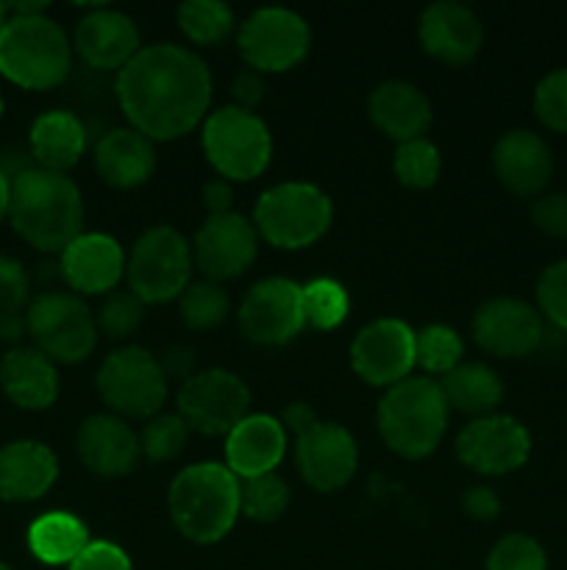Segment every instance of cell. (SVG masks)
Returning a JSON list of instances; mask_svg holds the SVG:
<instances>
[{"mask_svg": "<svg viewBox=\"0 0 567 570\" xmlns=\"http://www.w3.org/2000/svg\"><path fill=\"white\" fill-rule=\"evenodd\" d=\"M448 415L450 410L437 379L409 376L389 387L378 401V434L392 454L422 460L442 443Z\"/></svg>", "mask_w": 567, "mask_h": 570, "instance_id": "obj_4", "label": "cell"}, {"mask_svg": "<svg viewBox=\"0 0 567 570\" xmlns=\"http://www.w3.org/2000/svg\"><path fill=\"white\" fill-rule=\"evenodd\" d=\"M83 150H87V126L76 111H44L28 131V154L42 170L67 176V170L81 161Z\"/></svg>", "mask_w": 567, "mask_h": 570, "instance_id": "obj_29", "label": "cell"}, {"mask_svg": "<svg viewBox=\"0 0 567 570\" xmlns=\"http://www.w3.org/2000/svg\"><path fill=\"white\" fill-rule=\"evenodd\" d=\"M115 95L133 131L150 142H170L209 117L211 76L195 50L159 42L139 50L117 72Z\"/></svg>", "mask_w": 567, "mask_h": 570, "instance_id": "obj_1", "label": "cell"}, {"mask_svg": "<svg viewBox=\"0 0 567 570\" xmlns=\"http://www.w3.org/2000/svg\"><path fill=\"white\" fill-rule=\"evenodd\" d=\"M531 220L543 234L567 239V193H545L531 204Z\"/></svg>", "mask_w": 567, "mask_h": 570, "instance_id": "obj_44", "label": "cell"}, {"mask_svg": "<svg viewBox=\"0 0 567 570\" xmlns=\"http://www.w3.org/2000/svg\"><path fill=\"white\" fill-rule=\"evenodd\" d=\"M67 570H133V566L131 557L120 546L106 543V540H92Z\"/></svg>", "mask_w": 567, "mask_h": 570, "instance_id": "obj_45", "label": "cell"}, {"mask_svg": "<svg viewBox=\"0 0 567 570\" xmlns=\"http://www.w3.org/2000/svg\"><path fill=\"white\" fill-rule=\"evenodd\" d=\"M94 170L115 189L142 187L156 170L153 142L131 126L111 128L94 145Z\"/></svg>", "mask_w": 567, "mask_h": 570, "instance_id": "obj_28", "label": "cell"}, {"mask_svg": "<svg viewBox=\"0 0 567 570\" xmlns=\"http://www.w3.org/2000/svg\"><path fill=\"white\" fill-rule=\"evenodd\" d=\"M178 312L189 332H211L220 326L231 312V298L226 289L215 282H192L178 298Z\"/></svg>", "mask_w": 567, "mask_h": 570, "instance_id": "obj_34", "label": "cell"}, {"mask_svg": "<svg viewBox=\"0 0 567 570\" xmlns=\"http://www.w3.org/2000/svg\"><path fill=\"white\" fill-rule=\"evenodd\" d=\"M76 451L83 468L103 479H120L133 473L137 462L142 460L139 449V434L131 423L122 417L103 412V415H89L78 426Z\"/></svg>", "mask_w": 567, "mask_h": 570, "instance_id": "obj_22", "label": "cell"}, {"mask_svg": "<svg viewBox=\"0 0 567 570\" xmlns=\"http://www.w3.org/2000/svg\"><path fill=\"white\" fill-rule=\"evenodd\" d=\"M534 111L539 122L556 134H567V67L548 72L534 89Z\"/></svg>", "mask_w": 567, "mask_h": 570, "instance_id": "obj_41", "label": "cell"}, {"mask_svg": "<svg viewBox=\"0 0 567 570\" xmlns=\"http://www.w3.org/2000/svg\"><path fill=\"white\" fill-rule=\"evenodd\" d=\"M439 390H442L448 410L470 415L472 421L495 415L504 401V382L484 362H461L459 367L439 379Z\"/></svg>", "mask_w": 567, "mask_h": 570, "instance_id": "obj_30", "label": "cell"}, {"mask_svg": "<svg viewBox=\"0 0 567 570\" xmlns=\"http://www.w3.org/2000/svg\"><path fill=\"white\" fill-rule=\"evenodd\" d=\"M72 70V42L48 14H11L0 33V76L31 92L61 87Z\"/></svg>", "mask_w": 567, "mask_h": 570, "instance_id": "obj_5", "label": "cell"}, {"mask_svg": "<svg viewBox=\"0 0 567 570\" xmlns=\"http://www.w3.org/2000/svg\"><path fill=\"white\" fill-rule=\"evenodd\" d=\"M0 390L14 406L42 412L59 399V371L37 348H11L0 360Z\"/></svg>", "mask_w": 567, "mask_h": 570, "instance_id": "obj_27", "label": "cell"}, {"mask_svg": "<svg viewBox=\"0 0 567 570\" xmlns=\"http://www.w3.org/2000/svg\"><path fill=\"white\" fill-rule=\"evenodd\" d=\"M239 328L256 345H287L306 328L304 293L289 278L270 276L256 282L239 304Z\"/></svg>", "mask_w": 567, "mask_h": 570, "instance_id": "obj_13", "label": "cell"}, {"mask_svg": "<svg viewBox=\"0 0 567 570\" xmlns=\"http://www.w3.org/2000/svg\"><path fill=\"white\" fill-rule=\"evenodd\" d=\"M367 115L384 137L395 139L398 145L426 137L434 120L428 98L409 81L378 83L367 100Z\"/></svg>", "mask_w": 567, "mask_h": 570, "instance_id": "obj_26", "label": "cell"}, {"mask_svg": "<svg viewBox=\"0 0 567 570\" xmlns=\"http://www.w3.org/2000/svg\"><path fill=\"white\" fill-rule=\"evenodd\" d=\"M537 304L539 312L567 334V259L545 267L537 282Z\"/></svg>", "mask_w": 567, "mask_h": 570, "instance_id": "obj_42", "label": "cell"}, {"mask_svg": "<svg viewBox=\"0 0 567 570\" xmlns=\"http://www.w3.org/2000/svg\"><path fill=\"white\" fill-rule=\"evenodd\" d=\"M203 154L226 181H253L272 159V137L256 111L222 106L203 120Z\"/></svg>", "mask_w": 567, "mask_h": 570, "instance_id": "obj_7", "label": "cell"}, {"mask_svg": "<svg viewBox=\"0 0 567 570\" xmlns=\"http://www.w3.org/2000/svg\"><path fill=\"white\" fill-rule=\"evenodd\" d=\"M498 181L517 198H539L554 176V154L539 134L528 128L506 131L493 148Z\"/></svg>", "mask_w": 567, "mask_h": 570, "instance_id": "obj_23", "label": "cell"}, {"mask_svg": "<svg viewBox=\"0 0 567 570\" xmlns=\"http://www.w3.org/2000/svg\"><path fill=\"white\" fill-rule=\"evenodd\" d=\"M28 337L33 348L42 351L56 365H78L98 345L94 312L83 304L81 295L64 289H44L31 298L26 312Z\"/></svg>", "mask_w": 567, "mask_h": 570, "instance_id": "obj_9", "label": "cell"}, {"mask_svg": "<svg viewBox=\"0 0 567 570\" xmlns=\"http://www.w3.org/2000/svg\"><path fill=\"white\" fill-rule=\"evenodd\" d=\"M176 20L183 37L198 48H215V45L226 42L237 28L231 6H226L222 0H187L178 6Z\"/></svg>", "mask_w": 567, "mask_h": 570, "instance_id": "obj_32", "label": "cell"}, {"mask_svg": "<svg viewBox=\"0 0 567 570\" xmlns=\"http://www.w3.org/2000/svg\"><path fill=\"white\" fill-rule=\"evenodd\" d=\"M31 304V276L14 256L0 254V312H22Z\"/></svg>", "mask_w": 567, "mask_h": 570, "instance_id": "obj_43", "label": "cell"}, {"mask_svg": "<svg viewBox=\"0 0 567 570\" xmlns=\"http://www.w3.org/2000/svg\"><path fill=\"white\" fill-rule=\"evenodd\" d=\"M334 220V204L320 187L284 181L261 193L253 209L259 239L281 250H300L326 237Z\"/></svg>", "mask_w": 567, "mask_h": 570, "instance_id": "obj_6", "label": "cell"}, {"mask_svg": "<svg viewBox=\"0 0 567 570\" xmlns=\"http://www.w3.org/2000/svg\"><path fill=\"white\" fill-rule=\"evenodd\" d=\"M417 39L431 59L442 65H470L484 45V26L465 3L439 0L417 20Z\"/></svg>", "mask_w": 567, "mask_h": 570, "instance_id": "obj_21", "label": "cell"}, {"mask_svg": "<svg viewBox=\"0 0 567 570\" xmlns=\"http://www.w3.org/2000/svg\"><path fill=\"white\" fill-rule=\"evenodd\" d=\"M465 356V343L459 332L445 323H431V326L415 332V365L431 376H445L454 367H459Z\"/></svg>", "mask_w": 567, "mask_h": 570, "instance_id": "obj_33", "label": "cell"}, {"mask_svg": "<svg viewBox=\"0 0 567 570\" xmlns=\"http://www.w3.org/2000/svg\"><path fill=\"white\" fill-rule=\"evenodd\" d=\"M9 220L42 254H61L83 226L81 189L64 173L31 167L11 181Z\"/></svg>", "mask_w": 567, "mask_h": 570, "instance_id": "obj_2", "label": "cell"}, {"mask_svg": "<svg viewBox=\"0 0 567 570\" xmlns=\"http://www.w3.org/2000/svg\"><path fill=\"white\" fill-rule=\"evenodd\" d=\"M9 200H11V181L0 173V223L9 217Z\"/></svg>", "mask_w": 567, "mask_h": 570, "instance_id": "obj_52", "label": "cell"}, {"mask_svg": "<svg viewBox=\"0 0 567 570\" xmlns=\"http://www.w3.org/2000/svg\"><path fill=\"white\" fill-rule=\"evenodd\" d=\"M461 510H465V515L472 518V521L487 523L498 518L500 499L493 488H487V484H476V488H470L461 495Z\"/></svg>", "mask_w": 567, "mask_h": 570, "instance_id": "obj_46", "label": "cell"}, {"mask_svg": "<svg viewBox=\"0 0 567 570\" xmlns=\"http://www.w3.org/2000/svg\"><path fill=\"white\" fill-rule=\"evenodd\" d=\"M172 527L198 546L220 543L239 512V479L220 462H198L178 473L167 493Z\"/></svg>", "mask_w": 567, "mask_h": 570, "instance_id": "obj_3", "label": "cell"}, {"mask_svg": "<svg viewBox=\"0 0 567 570\" xmlns=\"http://www.w3.org/2000/svg\"><path fill=\"white\" fill-rule=\"evenodd\" d=\"M231 98H233V106L253 111L256 106H259V100L265 98V78L253 70H242L237 78H233Z\"/></svg>", "mask_w": 567, "mask_h": 570, "instance_id": "obj_48", "label": "cell"}, {"mask_svg": "<svg viewBox=\"0 0 567 570\" xmlns=\"http://www.w3.org/2000/svg\"><path fill=\"white\" fill-rule=\"evenodd\" d=\"M350 367L370 387H395L415 371V332L404 321L381 317L361 328L350 343Z\"/></svg>", "mask_w": 567, "mask_h": 570, "instance_id": "obj_14", "label": "cell"}, {"mask_svg": "<svg viewBox=\"0 0 567 570\" xmlns=\"http://www.w3.org/2000/svg\"><path fill=\"white\" fill-rule=\"evenodd\" d=\"M94 384L111 415L122 421H150L159 415L170 395V382L161 371L159 356L142 345H122L111 351L100 362Z\"/></svg>", "mask_w": 567, "mask_h": 570, "instance_id": "obj_8", "label": "cell"}, {"mask_svg": "<svg viewBox=\"0 0 567 570\" xmlns=\"http://www.w3.org/2000/svg\"><path fill=\"white\" fill-rule=\"evenodd\" d=\"M203 206L209 209V215H228L233 206V187L226 178H211L203 184Z\"/></svg>", "mask_w": 567, "mask_h": 570, "instance_id": "obj_50", "label": "cell"}, {"mask_svg": "<svg viewBox=\"0 0 567 570\" xmlns=\"http://www.w3.org/2000/svg\"><path fill=\"white\" fill-rule=\"evenodd\" d=\"M189 440V426L178 412H159L156 417L145 421L139 432V449L148 462H170L183 451Z\"/></svg>", "mask_w": 567, "mask_h": 570, "instance_id": "obj_38", "label": "cell"}, {"mask_svg": "<svg viewBox=\"0 0 567 570\" xmlns=\"http://www.w3.org/2000/svg\"><path fill=\"white\" fill-rule=\"evenodd\" d=\"M61 278L76 295H109L126 278L128 256L115 237L81 232L59 254Z\"/></svg>", "mask_w": 567, "mask_h": 570, "instance_id": "obj_19", "label": "cell"}, {"mask_svg": "<svg viewBox=\"0 0 567 570\" xmlns=\"http://www.w3.org/2000/svg\"><path fill=\"white\" fill-rule=\"evenodd\" d=\"M259 254V232L248 217L228 212L209 215L192 239V262L206 282L239 278Z\"/></svg>", "mask_w": 567, "mask_h": 570, "instance_id": "obj_15", "label": "cell"}, {"mask_svg": "<svg viewBox=\"0 0 567 570\" xmlns=\"http://www.w3.org/2000/svg\"><path fill=\"white\" fill-rule=\"evenodd\" d=\"M192 243L172 226H153L128 254V289L145 304H167L192 284Z\"/></svg>", "mask_w": 567, "mask_h": 570, "instance_id": "obj_10", "label": "cell"}, {"mask_svg": "<svg viewBox=\"0 0 567 570\" xmlns=\"http://www.w3.org/2000/svg\"><path fill=\"white\" fill-rule=\"evenodd\" d=\"M9 20H11L9 3H0V33H3V28L9 26Z\"/></svg>", "mask_w": 567, "mask_h": 570, "instance_id": "obj_53", "label": "cell"}, {"mask_svg": "<svg viewBox=\"0 0 567 570\" xmlns=\"http://www.w3.org/2000/svg\"><path fill=\"white\" fill-rule=\"evenodd\" d=\"M300 293H304L306 326L317 328V332H331V328L342 326L350 309L348 289L342 284L334 278H315V282L304 284Z\"/></svg>", "mask_w": 567, "mask_h": 570, "instance_id": "obj_36", "label": "cell"}, {"mask_svg": "<svg viewBox=\"0 0 567 570\" xmlns=\"http://www.w3.org/2000/svg\"><path fill=\"white\" fill-rule=\"evenodd\" d=\"M278 421H281L284 432L287 434H295V440L304 438L309 429H315L317 423H320V417H317L315 406L306 404V401H292V404L284 406V412L278 415Z\"/></svg>", "mask_w": 567, "mask_h": 570, "instance_id": "obj_49", "label": "cell"}, {"mask_svg": "<svg viewBox=\"0 0 567 570\" xmlns=\"http://www.w3.org/2000/svg\"><path fill=\"white\" fill-rule=\"evenodd\" d=\"M0 117H3V98H0Z\"/></svg>", "mask_w": 567, "mask_h": 570, "instance_id": "obj_55", "label": "cell"}, {"mask_svg": "<svg viewBox=\"0 0 567 570\" xmlns=\"http://www.w3.org/2000/svg\"><path fill=\"white\" fill-rule=\"evenodd\" d=\"M250 390L237 373L209 367L178 384L176 412L189 432L206 438H226L242 417L250 415Z\"/></svg>", "mask_w": 567, "mask_h": 570, "instance_id": "obj_12", "label": "cell"}, {"mask_svg": "<svg viewBox=\"0 0 567 570\" xmlns=\"http://www.w3.org/2000/svg\"><path fill=\"white\" fill-rule=\"evenodd\" d=\"M161 362V371H165L167 382H172L176 379L178 384H183L187 379H192L195 367H198V354H195V348H189V345H170V348L165 351V356H159Z\"/></svg>", "mask_w": 567, "mask_h": 570, "instance_id": "obj_47", "label": "cell"}, {"mask_svg": "<svg viewBox=\"0 0 567 570\" xmlns=\"http://www.w3.org/2000/svg\"><path fill=\"white\" fill-rule=\"evenodd\" d=\"M487 570H548V557L537 540L515 532L493 546L487 557Z\"/></svg>", "mask_w": 567, "mask_h": 570, "instance_id": "obj_40", "label": "cell"}, {"mask_svg": "<svg viewBox=\"0 0 567 570\" xmlns=\"http://www.w3.org/2000/svg\"><path fill=\"white\" fill-rule=\"evenodd\" d=\"M287 454V432L272 415H248L226 434V468L237 479L276 473Z\"/></svg>", "mask_w": 567, "mask_h": 570, "instance_id": "obj_24", "label": "cell"}, {"mask_svg": "<svg viewBox=\"0 0 567 570\" xmlns=\"http://www.w3.org/2000/svg\"><path fill=\"white\" fill-rule=\"evenodd\" d=\"M0 570H14L11 566H3V562H0Z\"/></svg>", "mask_w": 567, "mask_h": 570, "instance_id": "obj_54", "label": "cell"}, {"mask_svg": "<svg viewBox=\"0 0 567 570\" xmlns=\"http://www.w3.org/2000/svg\"><path fill=\"white\" fill-rule=\"evenodd\" d=\"M59 479V460L39 440H14L0 449V501L31 504Z\"/></svg>", "mask_w": 567, "mask_h": 570, "instance_id": "obj_25", "label": "cell"}, {"mask_svg": "<svg viewBox=\"0 0 567 570\" xmlns=\"http://www.w3.org/2000/svg\"><path fill=\"white\" fill-rule=\"evenodd\" d=\"M472 340L493 356H528L545 340L543 315L520 298H489L472 315Z\"/></svg>", "mask_w": 567, "mask_h": 570, "instance_id": "obj_17", "label": "cell"}, {"mask_svg": "<svg viewBox=\"0 0 567 570\" xmlns=\"http://www.w3.org/2000/svg\"><path fill=\"white\" fill-rule=\"evenodd\" d=\"M295 462L300 479L317 493H337L359 468V445L345 426L320 421L315 429L295 440Z\"/></svg>", "mask_w": 567, "mask_h": 570, "instance_id": "obj_18", "label": "cell"}, {"mask_svg": "<svg viewBox=\"0 0 567 570\" xmlns=\"http://www.w3.org/2000/svg\"><path fill=\"white\" fill-rule=\"evenodd\" d=\"M145 301L137 298L131 289H115L103 298L100 309L94 312L98 332L109 340H126L142 326L145 321Z\"/></svg>", "mask_w": 567, "mask_h": 570, "instance_id": "obj_39", "label": "cell"}, {"mask_svg": "<svg viewBox=\"0 0 567 570\" xmlns=\"http://www.w3.org/2000/svg\"><path fill=\"white\" fill-rule=\"evenodd\" d=\"M72 50L92 70L117 76L142 50V39H139V28L131 17L98 6L78 20L76 33H72Z\"/></svg>", "mask_w": 567, "mask_h": 570, "instance_id": "obj_20", "label": "cell"}, {"mask_svg": "<svg viewBox=\"0 0 567 570\" xmlns=\"http://www.w3.org/2000/svg\"><path fill=\"white\" fill-rule=\"evenodd\" d=\"M28 337L26 312H0V343L20 348L22 340Z\"/></svg>", "mask_w": 567, "mask_h": 570, "instance_id": "obj_51", "label": "cell"}, {"mask_svg": "<svg viewBox=\"0 0 567 570\" xmlns=\"http://www.w3.org/2000/svg\"><path fill=\"white\" fill-rule=\"evenodd\" d=\"M289 488L278 473L239 479V512L256 523H272L287 512Z\"/></svg>", "mask_w": 567, "mask_h": 570, "instance_id": "obj_35", "label": "cell"}, {"mask_svg": "<svg viewBox=\"0 0 567 570\" xmlns=\"http://www.w3.org/2000/svg\"><path fill=\"white\" fill-rule=\"evenodd\" d=\"M531 454V434L509 415H487L467 423L456 438L461 465L481 476H504L526 465Z\"/></svg>", "mask_w": 567, "mask_h": 570, "instance_id": "obj_16", "label": "cell"}, {"mask_svg": "<svg viewBox=\"0 0 567 570\" xmlns=\"http://www.w3.org/2000/svg\"><path fill=\"white\" fill-rule=\"evenodd\" d=\"M237 48L248 70L259 76L287 72L309 56V22L298 11L281 9V6L259 9L239 26Z\"/></svg>", "mask_w": 567, "mask_h": 570, "instance_id": "obj_11", "label": "cell"}, {"mask_svg": "<svg viewBox=\"0 0 567 570\" xmlns=\"http://www.w3.org/2000/svg\"><path fill=\"white\" fill-rule=\"evenodd\" d=\"M89 543L87 523L72 512H44L28 527V549L44 566L70 568Z\"/></svg>", "mask_w": 567, "mask_h": 570, "instance_id": "obj_31", "label": "cell"}, {"mask_svg": "<svg viewBox=\"0 0 567 570\" xmlns=\"http://www.w3.org/2000/svg\"><path fill=\"white\" fill-rule=\"evenodd\" d=\"M392 170L406 189H428L437 184L439 170H442V156L431 139H409L395 150Z\"/></svg>", "mask_w": 567, "mask_h": 570, "instance_id": "obj_37", "label": "cell"}]
</instances>
